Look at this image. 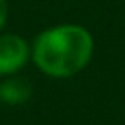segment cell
Returning <instances> with one entry per match:
<instances>
[{"mask_svg": "<svg viewBox=\"0 0 125 125\" xmlns=\"http://www.w3.org/2000/svg\"><path fill=\"white\" fill-rule=\"evenodd\" d=\"M92 35L80 25H59L43 31L33 45L37 66L57 78H66L82 70L92 57Z\"/></svg>", "mask_w": 125, "mask_h": 125, "instance_id": "obj_1", "label": "cell"}, {"mask_svg": "<svg viewBox=\"0 0 125 125\" xmlns=\"http://www.w3.org/2000/svg\"><path fill=\"white\" fill-rule=\"evenodd\" d=\"M29 96H31V86L25 78H12L0 86V98L10 105L23 104L27 102Z\"/></svg>", "mask_w": 125, "mask_h": 125, "instance_id": "obj_3", "label": "cell"}, {"mask_svg": "<svg viewBox=\"0 0 125 125\" xmlns=\"http://www.w3.org/2000/svg\"><path fill=\"white\" fill-rule=\"evenodd\" d=\"M29 47L20 35H0V74H10L21 68L27 61Z\"/></svg>", "mask_w": 125, "mask_h": 125, "instance_id": "obj_2", "label": "cell"}, {"mask_svg": "<svg viewBox=\"0 0 125 125\" xmlns=\"http://www.w3.org/2000/svg\"><path fill=\"white\" fill-rule=\"evenodd\" d=\"M6 16H8V6H6V0H0V29L6 21Z\"/></svg>", "mask_w": 125, "mask_h": 125, "instance_id": "obj_4", "label": "cell"}]
</instances>
